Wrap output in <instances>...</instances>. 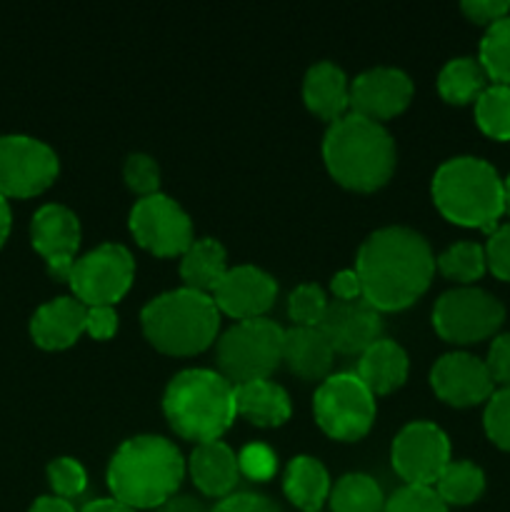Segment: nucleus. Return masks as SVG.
<instances>
[{
  "label": "nucleus",
  "instance_id": "obj_1",
  "mask_svg": "<svg viewBox=\"0 0 510 512\" xmlns=\"http://www.w3.org/2000/svg\"><path fill=\"white\" fill-rule=\"evenodd\" d=\"M355 273L363 283V298L375 310H400L428 290L435 255L418 230L385 225L363 240Z\"/></svg>",
  "mask_w": 510,
  "mask_h": 512
},
{
  "label": "nucleus",
  "instance_id": "obj_2",
  "mask_svg": "<svg viewBox=\"0 0 510 512\" xmlns=\"http://www.w3.org/2000/svg\"><path fill=\"white\" fill-rule=\"evenodd\" d=\"M185 460L163 435L128 438L108 465V488L128 508H160L178 490Z\"/></svg>",
  "mask_w": 510,
  "mask_h": 512
},
{
  "label": "nucleus",
  "instance_id": "obj_3",
  "mask_svg": "<svg viewBox=\"0 0 510 512\" xmlns=\"http://www.w3.org/2000/svg\"><path fill=\"white\" fill-rule=\"evenodd\" d=\"M323 158L330 175L353 190L380 188L395 170V140L383 123L348 113L330 123L323 140Z\"/></svg>",
  "mask_w": 510,
  "mask_h": 512
},
{
  "label": "nucleus",
  "instance_id": "obj_4",
  "mask_svg": "<svg viewBox=\"0 0 510 512\" xmlns=\"http://www.w3.org/2000/svg\"><path fill=\"white\" fill-rule=\"evenodd\" d=\"M163 413L180 438L195 443L220 440L238 415L235 385L215 370H183L165 388Z\"/></svg>",
  "mask_w": 510,
  "mask_h": 512
},
{
  "label": "nucleus",
  "instance_id": "obj_5",
  "mask_svg": "<svg viewBox=\"0 0 510 512\" xmlns=\"http://www.w3.org/2000/svg\"><path fill=\"white\" fill-rule=\"evenodd\" d=\"M433 200L450 223L493 233L505 213L503 178L488 160L458 155L435 170Z\"/></svg>",
  "mask_w": 510,
  "mask_h": 512
},
{
  "label": "nucleus",
  "instance_id": "obj_6",
  "mask_svg": "<svg viewBox=\"0 0 510 512\" xmlns=\"http://www.w3.org/2000/svg\"><path fill=\"white\" fill-rule=\"evenodd\" d=\"M143 333L158 350L193 355L208 348L220 328V310L213 295L193 288L160 293L140 313Z\"/></svg>",
  "mask_w": 510,
  "mask_h": 512
},
{
  "label": "nucleus",
  "instance_id": "obj_7",
  "mask_svg": "<svg viewBox=\"0 0 510 512\" xmlns=\"http://www.w3.org/2000/svg\"><path fill=\"white\" fill-rule=\"evenodd\" d=\"M283 338L285 330L275 320H238L218 340L220 375L233 385L268 380L283 363Z\"/></svg>",
  "mask_w": 510,
  "mask_h": 512
},
{
  "label": "nucleus",
  "instance_id": "obj_8",
  "mask_svg": "<svg viewBox=\"0 0 510 512\" xmlns=\"http://www.w3.org/2000/svg\"><path fill=\"white\" fill-rule=\"evenodd\" d=\"M313 413L330 438L360 440L375 420V395L355 373L328 375L315 390Z\"/></svg>",
  "mask_w": 510,
  "mask_h": 512
},
{
  "label": "nucleus",
  "instance_id": "obj_9",
  "mask_svg": "<svg viewBox=\"0 0 510 512\" xmlns=\"http://www.w3.org/2000/svg\"><path fill=\"white\" fill-rule=\"evenodd\" d=\"M505 308L495 295L480 288H453L438 298L433 308V325L450 343H478L490 338L503 325Z\"/></svg>",
  "mask_w": 510,
  "mask_h": 512
},
{
  "label": "nucleus",
  "instance_id": "obj_10",
  "mask_svg": "<svg viewBox=\"0 0 510 512\" xmlns=\"http://www.w3.org/2000/svg\"><path fill=\"white\" fill-rule=\"evenodd\" d=\"M58 153L43 140L23 133L0 135V193L5 198H33L58 178Z\"/></svg>",
  "mask_w": 510,
  "mask_h": 512
},
{
  "label": "nucleus",
  "instance_id": "obj_11",
  "mask_svg": "<svg viewBox=\"0 0 510 512\" xmlns=\"http://www.w3.org/2000/svg\"><path fill=\"white\" fill-rule=\"evenodd\" d=\"M133 275L135 263L128 248L120 243H103L75 260L68 283L85 308H95L118 303L128 293Z\"/></svg>",
  "mask_w": 510,
  "mask_h": 512
},
{
  "label": "nucleus",
  "instance_id": "obj_12",
  "mask_svg": "<svg viewBox=\"0 0 510 512\" xmlns=\"http://www.w3.org/2000/svg\"><path fill=\"white\" fill-rule=\"evenodd\" d=\"M130 233L140 245L160 258L183 255L193 245V223L170 195L153 193L140 198L130 210Z\"/></svg>",
  "mask_w": 510,
  "mask_h": 512
},
{
  "label": "nucleus",
  "instance_id": "obj_13",
  "mask_svg": "<svg viewBox=\"0 0 510 512\" xmlns=\"http://www.w3.org/2000/svg\"><path fill=\"white\" fill-rule=\"evenodd\" d=\"M393 468L405 485H430L450 463V440L428 420H413L393 440Z\"/></svg>",
  "mask_w": 510,
  "mask_h": 512
},
{
  "label": "nucleus",
  "instance_id": "obj_14",
  "mask_svg": "<svg viewBox=\"0 0 510 512\" xmlns=\"http://www.w3.org/2000/svg\"><path fill=\"white\" fill-rule=\"evenodd\" d=\"M30 243L48 265L50 275L68 280L80 248V220L60 203H45L30 220Z\"/></svg>",
  "mask_w": 510,
  "mask_h": 512
},
{
  "label": "nucleus",
  "instance_id": "obj_15",
  "mask_svg": "<svg viewBox=\"0 0 510 512\" xmlns=\"http://www.w3.org/2000/svg\"><path fill=\"white\" fill-rule=\"evenodd\" d=\"M413 98V80L408 73L390 65L370 68L350 83V113L363 118L388 120L403 113Z\"/></svg>",
  "mask_w": 510,
  "mask_h": 512
},
{
  "label": "nucleus",
  "instance_id": "obj_16",
  "mask_svg": "<svg viewBox=\"0 0 510 512\" xmlns=\"http://www.w3.org/2000/svg\"><path fill=\"white\" fill-rule=\"evenodd\" d=\"M430 385L435 395L450 405H478L495 393L485 360L470 353H445L430 370Z\"/></svg>",
  "mask_w": 510,
  "mask_h": 512
},
{
  "label": "nucleus",
  "instance_id": "obj_17",
  "mask_svg": "<svg viewBox=\"0 0 510 512\" xmlns=\"http://www.w3.org/2000/svg\"><path fill=\"white\" fill-rule=\"evenodd\" d=\"M318 328L333 345L335 353L345 355H360L375 340H380V333H383L380 310H375L365 298L328 303Z\"/></svg>",
  "mask_w": 510,
  "mask_h": 512
},
{
  "label": "nucleus",
  "instance_id": "obj_18",
  "mask_svg": "<svg viewBox=\"0 0 510 512\" xmlns=\"http://www.w3.org/2000/svg\"><path fill=\"white\" fill-rule=\"evenodd\" d=\"M278 295V285L270 273L255 265H235L228 268L218 288L213 290V300L218 310L228 313L235 320L263 318L265 310L273 305Z\"/></svg>",
  "mask_w": 510,
  "mask_h": 512
},
{
  "label": "nucleus",
  "instance_id": "obj_19",
  "mask_svg": "<svg viewBox=\"0 0 510 512\" xmlns=\"http://www.w3.org/2000/svg\"><path fill=\"white\" fill-rule=\"evenodd\" d=\"M88 308L78 298H53L40 305L30 318V338L45 350L70 348L85 333Z\"/></svg>",
  "mask_w": 510,
  "mask_h": 512
},
{
  "label": "nucleus",
  "instance_id": "obj_20",
  "mask_svg": "<svg viewBox=\"0 0 510 512\" xmlns=\"http://www.w3.org/2000/svg\"><path fill=\"white\" fill-rule=\"evenodd\" d=\"M188 470L200 493L220 500L233 493L240 478L238 455L223 440H208V443L195 445L188 460Z\"/></svg>",
  "mask_w": 510,
  "mask_h": 512
},
{
  "label": "nucleus",
  "instance_id": "obj_21",
  "mask_svg": "<svg viewBox=\"0 0 510 512\" xmlns=\"http://www.w3.org/2000/svg\"><path fill=\"white\" fill-rule=\"evenodd\" d=\"M303 100L318 118L340 120L350 113V80L330 60L310 65L303 80Z\"/></svg>",
  "mask_w": 510,
  "mask_h": 512
},
{
  "label": "nucleus",
  "instance_id": "obj_22",
  "mask_svg": "<svg viewBox=\"0 0 510 512\" xmlns=\"http://www.w3.org/2000/svg\"><path fill=\"white\" fill-rule=\"evenodd\" d=\"M335 350L328 343L320 328H290L283 338V363L290 373L305 380L328 378V370L333 365Z\"/></svg>",
  "mask_w": 510,
  "mask_h": 512
},
{
  "label": "nucleus",
  "instance_id": "obj_23",
  "mask_svg": "<svg viewBox=\"0 0 510 512\" xmlns=\"http://www.w3.org/2000/svg\"><path fill=\"white\" fill-rule=\"evenodd\" d=\"M355 375L373 395L390 393L408 378V353L395 340H375L370 348L360 353Z\"/></svg>",
  "mask_w": 510,
  "mask_h": 512
},
{
  "label": "nucleus",
  "instance_id": "obj_24",
  "mask_svg": "<svg viewBox=\"0 0 510 512\" xmlns=\"http://www.w3.org/2000/svg\"><path fill=\"white\" fill-rule=\"evenodd\" d=\"M235 410L260 428H275L290 418V398L283 385L270 380L235 385Z\"/></svg>",
  "mask_w": 510,
  "mask_h": 512
},
{
  "label": "nucleus",
  "instance_id": "obj_25",
  "mask_svg": "<svg viewBox=\"0 0 510 512\" xmlns=\"http://www.w3.org/2000/svg\"><path fill=\"white\" fill-rule=\"evenodd\" d=\"M330 475L320 460L310 455H298L285 468L283 490L290 503L303 512H320L330 498Z\"/></svg>",
  "mask_w": 510,
  "mask_h": 512
},
{
  "label": "nucleus",
  "instance_id": "obj_26",
  "mask_svg": "<svg viewBox=\"0 0 510 512\" xmlns=\"http://www.w3.org/2000/svg\"><path fill=\"white\" fill-rule=\"evenodd\" d=\"M228 255L225 248L213 238L193 240L188 250L180 255V278L185 288L200 290V293H213L223 275L228 273Z\"/></svg>",
  "mask_w": 510,
  "mask_h": 512
},
{
  "label": "nucleus",
  "instance_id": "obj_27",
  "mask_svg": "<svg viewBox=\"0 0 510 512\" xmlns=\"http://www.w3.org/2000/svg\"><path fill=\"white\" fill-rule=\"evenodd\" d=\"M485 88H488V73L483 70L480 60L468 58V55L448 60L438 75V93L455 105L478 100Z\"/></svg>",
  "mask_w": 510,
  "mask_h": 512
},
{
  "label": "nucleus",
  "instance_id": "obj_28",
  "mask_svg": "<svg viewBox=\"0 0 510 512\" xmlns=\"http://www.w3.org/2000/svg\"><path fill=\"white\" fill-rule=\"evenodd\" d=\"M330 512H383L385 495L375 478L348 473L330 488Z\"/></svg>",
  "mask_w": 510,
  "mask_h": 512
},
{
  "label": "nucleus",
  "instance_id": "obj_29",
  "mask_svg": "<svg viewBox=\"0 0 510 512\" xmlns=\"http://www.w3.org/2000/svg\"><path fill=\"white\" fill-rule=\"evenodd\" d=\"M433 488L445 505H470L483 495L485 473L468 460H450Z\"/></svg>",
  "mask_w": 510,
  "mask_h": 512
},
{
  "label": "nucleus",
  "instance_id": "obj_30",
  "mask_svg": "<svg viewBox=\"0 0 510 512\" xmlns=\"http://www.w3.org/2000/svg\"><path fill=\"white\" fill-rule=\"evenodd\" d=\"M480 65L495 85H510V15L488 25L480 40Z\"/></svg>",
  "mask_w": 510,
  "mask_h": 512
},
{
  "label": "nucleus",
  "instance_id": "obj_31",
  "mask_svg": "<svg viewBox=\"0 0 510 512\" xmlns=\"http://www.w3.org/2000/svg\"><path fill=\"white\" fill-rule=\"evenodd\" d=\"M475 120L490 138L510 140V85H488L475 100Z\"/></svg>",
  "mask_w": 510,
  "mask_h": 512
},
{
  "label": "nucleus",
  "instance_id": "obj_32",
  "mask_svg": "<svg viewBox=\"0 0 510 512\" xmlns=\"http://www.w3.org/2000/svg\"><path fill=\"white\" fill-rule=\"evenodd\" d=\"M440 273L450 280H458V283H473L480 275L485 273L488 263H485V248L478 243H455L448 250L435 258Z\"/></svg>",
  "mask_w": 510,
  "mask_h": 512
},
{
  "label": "nucleus",
  "instance_id": "obj_33",
  "mask_svg": "<svg viewBox=\"0 0 510 512\" xmlns=\"http://www.w3.org/2000/svg\"><path fill=\"white\" fill-rule=\"evenodd\" d=\"M325 308H328V298L323 288L315 283L298 285L288 298V315L298 328H318Z\"/></svg>",
  "mask_w": 510,
  "mask_h": 512
},
{
  "label": "nucleus",
  "instance_id": "obj_34",
  "mask_svg": "<svg viewBox=\"0 0 510 512\" xmlns=\"http://www.w3.org/2000/svg\"><path fill=\"white\" fill-rule=\"evenodd\" d=\"M383 512H448V505L430 485H403L385 498Z\"/></svg>",
  "mask_w": 510,
  "mask_h": 512
},
{
  "label": "nucleus",
  "instance_id": "obj_35",
  "mask_svg": "<svg viewBox=\"0 0 510 512\" xmlns=\"http://www.w3.org/2000/svg\"><path fill=\"white\" fill-rule=\"evenodd\" d=\"M48 480L58 498L70 500L83 495L85 485H88V473L75 458H55L48 465Z\"/></svg>",
  "mask_w": 510,
  "mask_h": 512
},
{
  "label": "nucleus",
  "instance_id": "obj_36",
  "mask_svg": "<svg viewBox=\"0 0 510 512\" xmlns=\"http://www.w3.org/2000/svg\"><path fill=\"white\" fill-rule=\"evenodd\" d=\"M485 433L498 448L510 450V388L495 390L485 408Z\"/></svg>",
  "mask_w": 510,
  "mask_h": 512
},
{
  "label": "nucleus",
  "instance_id": "obj_37",
  "mask_svg": "<svg viewBox=\"0 0 510 512\" xmlns=\"http://www.w3.org/2000/svg\"><path fill=\"white\" fill-rule=\"evenodd\" d=\"M125 183H128L130 190L145 195H153L158 193V185H160V168L150 155L145 153H130L125 158Z\"/></svg>",
  "mask_w": 510,
  "mask_h": 512
},
{
  "label": "nucleus",
  "instance_id": "obj_38",
  "mask_svg": "<svg viewBox=\"0 0 510 512\" xmlns=\"http://www.w3.org/2000/svg\"><path fill=\"white\" fill-rule=\"evenodd\" d=\"M238 468L240 475L250 480H270L278 470V458H275L273 450L263 443H250L245 445L238 453Z\"/></svg>",
  "mask_w": 510,
  "mask_h": 512
},
{
  "label": "nucleus",
  "instance_id": "obj_39",
  "mask_svg": "<svg viewBox=\"0 0 510 512\" xmlns=\"http://www.w3.org/2000/svg\"><path fill=\"white\" fill-rule=\"evenodd\" d=\"M485 263L495 278L510 283V223L498 225L490 233L488 245H485Z\"/></svg>",
  "mask_w": 510,
  "mask_h": 512
},
{
  "label": "nucleus",
  "instance_id": "obj_40",
  "mask_svg": "<svg viewBox=\"0 0 510 512\" xmlns=\"http://www.w3.org/2000/svg\"><path fill=\"white\" fill-rule=\"evenodd\" d=\"M485 368H488L490 378L500 388H510V333L498 335L490 343L488 358H485Z\"/></svg>",
  "mask_w": 510,
  "mask_h": 512
},
{
  "label": "nucleus",
  "instance_id": "obj_41",
  "mask_svg": "<svg viewBox=\"0 0 510 512\" xmlns=\"http://www.w3.org/2000/svg\"><path fill=\"white\" fill-rule=\"evenodd\" d=\"M210 512H283L268 495L260 493H230Z\"/></svg>",
  "mask_w": 510,
  "mask_h": 512
},
{
  "label": "nucleus",
  "instance_id": "obj_42",
  "mask_svg": "<svg viewBox=\"0 0 510 512\" xmlns=\"http://www.w3.org/2000/svg\"><path fill=\"white\" fill-rule=\"evenodd\" d=\"M118 330V313L113 305H95L88 308V318H85V333L93 335L95 340H110Z\"/></svg>",
  "mask_w": 510,
  "mask_h": 512
},
{
  "label": "nucleus",
  "instance_id": "obj_43",
  "mask_svg": "<svg viewBox=\"0 0 510 512\" xmlns=\"http://www.w3.org/2000/svg\"><path fill=\"white\" fill-rule=\"evenodd\" d=\"M460 8H463V13L468 15L470 20L483 25L498 23L500 18H505V15L510 13L508 0H465Z\"/></svg>",
  "mask_w": 510,
  "mask_h": 512
},
{
  "label": "nucleus",
  "instance_id": "obj_44",
  "mask_svg": "<svg viewBox=\"0 0 510 512\" xmlns=\"http://www.w3.org/2000/svg\"><path fill=\"white\" fill-rule=\"evenodd\" d=\"M330 290H333L335 300H358L363 298V283H360L355 270H340L330 280Z\"/></svg>",
  "mask_w": 510,
  "mask_h": 512
},
{
  "label": "nucleus",
  "instance_id": "obj_45",
  "mask_svg": "<svg viewBox=\"0 0 510 512\" xmlns=\"http://www.w3.org/2000/svg\"><path fill=\"white\" fill-rule=\"evenodd\" d=\"M155 512H208L200 500H195L193 495H173L170 500H165Z\"/></svg>",
  "mask_w": 510,
  "mask_h": 512
},
{
  "label": "nucleus",
  "instance_id": "obj_46",
  "mask_svg": "<svg viewBox=\"0 0 510 512\" xmlns=\"http://www.w3.org/2000/svg\"><path fill=\"white\" fill-rule=\"evenodd\" d=\"M28 512H78L73 508V503L65 498H58V495H43V498L35 500L30 505Z\"/></svg>",
  "mask_w": 510,
  "mask_h": 512
},
{
  "label": "nucleus",
  "instance_id": "obj_47",
  "mask_svg": "<svg viewBox=\"0 0 510 512\" xmlns=\"http://www.w3.org/2000/svg\"><path fill=\"white\" fill-rule=\"evenodd\" d=\"M80 512H135V510L128 508V505H123L120 500H115V498H100V500H93V503L85 505Z\"/></svg>",
  "mask_w": 510,
  "mask_h": 512
},
{
  "label": "nucleus",
  "instance_id": "obj_48",
  "mask_svg": "<svg viewBox=\"0 0 510 512\" xmlns=\"http://www.w3.org/2000/svg\"><path fill=\"white\" fill-rule=\"evenodd\" d=\"M10 228H13V213H10V203L3 193H0V248L8 240Z\"/></svg>",
  "mask_w": 510,
  "mask_h": 512
},
{
  "label": "nucleus",
  "instance_id": "obj_49",
  "mask_svg": "<svg viewBox=\"0 0 510 512\" xmlns=\"http://www.w3.org/2000/svg\"><path fill=\"white\" fill-rule=\"evenodd\" d=\"M503 208L510 215V175L503 180Z\"/></svg>",
  "mask_w": 510,
  "mask_h": 512
}]
</instances>
